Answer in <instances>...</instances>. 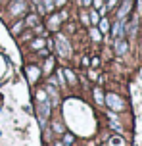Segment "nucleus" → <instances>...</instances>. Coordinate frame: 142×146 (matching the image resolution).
I'll return each mask as SVG.
<instances>
[{"label":"nucleus","instance_id":"nucleus-4","mask_svg":"<svg viewBox=\"0 0 142 146\" xmlns=\"http://www.w3.org/2000/svg\"><path fill=\"white\" fill-rule=\"evenodd\" d=\"M23 12H25V0H14L12 6H10V14L17 15V14H23Z\"/></svg>","mask_w":142,"mask_h":146},{"label":"nucleus","instance_id":"nucleus-21","mask_svg":"<svg viewBox=\"0 0 142 146\" xmlns=\"http://www.w3.org/2000/svg\"><path fill=\"white\" fill-rule=\"evenodd\" d=\"M21 27H23L21 23H17V25H14V27H12V33H14V35H15V33H19V31H21Z\"/></svg>","mask_w":142,"mask_h":146},{"label":"nucleus","instance_id":"nucleus-24","mask_svg":"<svg viewBox=\"0 0 142 146\" xmlns=\"http://www.w3.org/2000/svg\"><path fill=\"white\" fill-rule=\"evenodd\" d=\"M89 77H90V79H96L98 73H96V71H89Z\"/></svg>","mask_w":142,"mask_h":146},{"label":"nucleus","instance_id":"nucleus-3","mask_svg":"<svg viewBox=\"0 0 142 146\" xmlns=\"http://www.w3.org/2000/svg\"><path fill=\"white\" fill-rule=\"evenodd\" d=\"M104 102L108 104L112 110H117V111L125 108V104L121 102V98H119L117 94H108V96H104Z\"/></svg>","mask_w":142,"mask_h":146},{"label":"nucleus","instance_id":"nucleus-2","mask_svg":"<svg viewBox=\"0 0 142 146\" xmlns=\"http://www.w3.org/2000/svg\"><path fill=\"white\" fill-rule=\"evenodd\" d=\"M50 115V102L48 100H38V121H40V125L44 127L46 125V117Z\"/></svg>","mask_w":142,"mask_h":146},{"label":"nucleus","instance_id":"nucleus-16","mask_svg":"<svg viewBox=\"0 0 142 146\" xmlns=\"http://www.w3.org/2000/svg\"><path fill=\"white\" fill-rule=\"evenodd\" d=\"M52 67H54V58H48V60H46V64H44V71L50 73V71H52Z\"/></svg>","mask_w":142,"mask_h":146},{"label":"nucleus","instance_id":"nucleus-10","mask_svg":"<svg viewBox=\"0 0 142 146\" xmlns=\"http://www.w3.org/2000/svg\"><path fill=\"white\" fill-rule=\"evenodd\" d=\"M60 19H61V15H52V17H50V21H48L50 29H58V25H60Z\"/></svg>","mask_w":142,"mask_h":146},{"label":"nucleus","instance_id":"nucleus-5","mask_svg":"<svg viewBox=\"0 0 142 146\" xmlns=\"http://www.w3.org/2000/svg\"><path fill=\"white\" fill-rule=\"evenodd\" d=\"M127 50H129V44L125 42V38H117V40H115V52H117L119 56H125Z\"/></svg>","mask_w":142,"mask_h":146},{"label":"nucleus","instance_id":"nucleus-14","mask_svg":"<svg viewBox=\"0 0 142 146\" xmlns=\"http://www.w3.org/2000/svg\"><path fill=\"white\" fill-rule=\"evenodd\" d=\"M63 75H65V77L69 79V83H71V85H73L75 81H77V77H75V73H73V71H69V69H63Z\"/></svg>","mask_w":142,"mask_h":146},{"label":"nucleus","instance_id":"nucleus-27","mask_svg":"<svg viewBox=\"0 0 142 146\" xmlns=\"http://www.w3.org/2000/svg\"><path fill=\"white\" fill-rule=\"evenodd\" d=\"M56 4H63V0H56Z\"/></svg>","mask_w":142,"mask_h":146},{"label":"nucleus","instance_id":"nucleus-28","mask_svg":"<svg viewBox=\"0 0 142 146\" xmlns=\"http://www.w3.org/2000/svg\"><path fill=\"white\" fill-rule=\"evenodd\" d=\"M56 146H63V144H61V142H58V144H56Z\"/></svg>","mask_w":142,"mask_h":146},{"label":"nucleus","instance_id":"nucleus-8","mask_svg":"<svg viewBox=\"0 0 142 146\" xmlns=\"http://www.w3.org/2000/svg\"><path fill=\"white\" fill-rule=\"evenodd\" d=\"M27 79L29 81H37L38 79V67H27Z\"/></svg>","mask_w":142,"mask_h":146},{"label":"nucleus","instance_id":"nucleus-26","mask_svg":"<svg viewBox=\"0 0 142 146\" xmlns=\"http://www.w3.org/2000/svg\"><path fill=\"white\" fill-rule=\"evenodd\" d=\"M138 10L142 12V0H138Z\"/></svg>","mask_w":142,"mask_h":146},{"label":"nucleus","instance_id":"nucleus-22","mask_svg":"<svg viewBox=\"0 0 142 146\" xmlns=\"http://www.w3.org/2000/svg\"><path fill=\"white\" fill-rule=\"evenodd\" d=\"M110 125H112V127H113V129H115V131H121V125L117 123L115 119H112V123H110Z\"/></svg>","mask_w":142,"mask_h":146},{"label":"nucleus","instance_id":"nucleus-12","mask_svg":"<svg viewBox=\"0 0 142 146\" xmlns=\"http://www.w3.org/2000/svg\"><path fill=\"white\" fill-rule=\"evenodd\" d=\"M94 98H96L98 104H104V94H102V90H100V88H94Z\"/></svg>","mask_w":142,"mask_h":146},{"label":"nucleus","instance_id":"nucleus-9","mask_svg":"<svg viewBox=\"0 0 142 146\" xmlns=\"http://www.w3.org/2000/svg\"><path fill=\"white\" fill-rule=\"evenodd\" d=\"M98 25H100V33H108V29H110V21H108V19H106V17H102V19H100V21H98Z\"/></svg>","mask_w":142,"mask_h":146},{"label":"nucleus","instance_id":"nucleus-1","mask_svg":"<svg viewBox=\"0 0 142 146\" xmlns=\"http://www.w3.org/2000/svg\"><path fill=\"white\" fill-rule=\"evenodd\" d=\"M56 50H58V54L63 56V58L71 56V46H69V42H67L65 36H61V35L56 36Z\"/></svg>","mask_w":142,"mask_h":146},{"label":"nucleus","instance_id":"nucleus-18","mask_svg":"<svg viewBox=\"0 0 142 146\" xmlns=\"http://www.w3.org/2000/svg\"><path fill=\"white\" fill-rule=\"evenodd\" d=\"M90 21H92V23H98V21H100V14L92 10V12H90Z\"/></svg>","mask_w":142,"mask_h":146},{"label":"nucleus","instance_id":"nucleus-25","mask_svg":"<svg viewBox=\"0 0 142 146\" xmlns=\"http://www.w3.org/2000/svg\"><path fill=\"white\" fill-rule=\"evenodd\" d=\"M90 2H92V0H83V4H85V6H90Z\"/></svg>","mask_w":142,"mask_h":146},{"label":"nucleus","instance_id":"nucleus-17","mask_svg":"<svg viewBox=\"0 0 142 146\" xmlns=\"http://www.w3.org/2000/svg\"><path fill=\"white\" fill-rule=\"evenodd\" d=\"M44 12H52L54 10V0H44Z\"/></svg>","mask_w":142,"mask_h":146},{"label":"nucleus","instance_id":"nucleus-15","mask_svg":"<svg viewBox=\"0 0 142 146\" xmlns=\"http://www.w3.org/2000/svg\"><path fill=\"white\" fill-rule=\"evenodd\" d=\"M31 46H33L35 50H40V48L44 46V40H42V38H37V40H33V42H31Z\"/></svg>","mask_w":142,"mask_h":146},{"label":"nucleus","instance_id":"nucleus-11","mask_svg":"<svg viewBox=\"0 0 142 146\" xmlns=\"http://www.w3.org/2000/svg\"><path fill=\"white\" fill-rule=\"evenodd\" d=\"M110 146H125V140L121 139V137H113L110 140Z\"/></svg>","mask_w":142,"mask_h":146},{"label":"nucleus","instance_id":"nucleus-13","mask_svg":"<svg viewBox=\"0 0 142 146\" xmlns=\"http://www.w3.org/2000/svg\"><path fill=\"white\" fill-rule=\"evenodd\" d=\"M25 23H27L29 27H35V25L38 23V17H37L35 14H33V15H29V17H27V21H25Z\"/></svg>","mask_w":142,"mask_h":146},{"label":"nucleus","instance_id":"nucleus-20","mask_svg":"<svg viewBox=\"0 0 142 146\" xmlns=\"http://www.w3.org/2000/svg\"><path fill=\"white\" fill-rule=\"evenodd\" d=\"M58 81L61 83L60 87H63V85H65V77H63V71H60V73H58Z\"/></svg>","mask_w":142,"mask_h":146},{"label":"nucleus","instance_id":"nucleus-19","mask_svg":"<svg viewBox=\"0 0 142 146\" xmlns=\"http://www.w3.org/2000/svg\"><path fill=\"white\" fill-rule=\"evenodd\" d=\"M90 36H92L94 40H100V31L98 29H90Z\"/></svg>","mask_w":142,"mask_h":146},{"label":"nucleus","instance_id":"nucleus-7","mask_svg":"<svg viewBox=\"0 0 142 146\" xmlns=\"http://www.w3.org/2000/svg\"><path fill=\"white\" fill-rule=\"evenodd\" d=\"M44 92L52 98V104H58V102H60V96H58V92H56L54 85H50V83H48V85H46V88H44Z\"/></svg>","mask_w":142,"mask_h":146},{"label":"nucleus","instance_id":"nucleus-23","mask_svg":"<svg viewBox=\"0 0 142 146\" xmlns=\"http://www.w3.org/2000/svg\"><path fill=\"white\" fill-rule=\"evenodd\" d=\"M54 129H56V133H63V129H61V125H60V123L54 125Z\"/></svg>","mask_w":142,"mask_h":146},{"label":"nucleus","instance_id":"nucleus-6","mask_svg":"<svg viewBox=\"0 0 142 146\" xmlns=\"http://www.w3.org/2000/svg\"><path fill=\"white\" fill-rule=\"evenodd\" d=\"M131 6H133V0H125V2H123V6H121V10L117 12V19H123V17L131 12Z\"/></svg>","mask_w":142,"mask_h":146}]
</instances>
